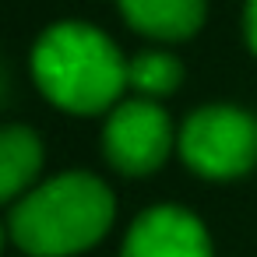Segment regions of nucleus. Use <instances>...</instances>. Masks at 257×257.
Wrapping results in <instances>:
<instances>
[{
	"label": "nucleus",
	"instance_id": "f257e3e1",
	"mask_svg": "<svg viewBox=\"0 0 257 257\" xmlns=\"http://www.w3.org/2000/svg\"><path fill=\"white\" fill-rule=\"evenodd\" d=\"M113 190L92 173H60L15 201L8 232L32 257H71L113 225Z\"/></svg>",
	"mask_w": 257,
	"mask_h": 257
},
{
	"label": "nucleus",
	"instance_id": "f03ea898",
	"mask_svg": "<svg viewBox=\"0 0 257 257\" xmlns=\"http://www.w3.org/2000/svg\"><path fill=\"white\" fill-rule=\"evenodd\" d=\"M32 78L53 106L78 116L106 113L131 85L116 43L85 22H60L39 36Z\"/></svg>",
	"mask_w": 257,
	"mask_h": 257
},
{
	"label": "nucleus",
	"instance_id": "7ed1b4c3",
	"mask_svg": "<svg viewBox=\"0 0 257 257\" xmlns=\"http://www.w3.org/2000/svg\"><path fill=\"white\" fill-rule=\"evenodd\" d=\"M183 162L204 180H236L257 166V116L211 102L190 113L176 134Z\"/></svg>",
	"mask_w": 257,
	"mask_h": 257
},
{
	"label": "nucleus",
	"instance_id": "20e7f679",
	"mask_svg": "<svg viewBox=\"0 0 257 257\" xmlns=\"http://www.w3.org/2000/svg\"><path fill=\"white\" fill-rule=\"evenodd\" d=\"M173 148V123L155 99H127L116 102L102 127V152L113 169L123 176L155 173Z\"/></svg>",
	"mask_w": 257,
	"mask_h": 257
},
{
	"label": "nucleus",
	"instance_id": "39448f33",
	"mask_svg": "<svg viewBox=\"0 0 257 257\" xmlns=\"http://www.w3.org/2000/svg\"><path fill=\"white\" fill-rule=\"evenodd\" d=\"M120 257H211L204 222L180 204H155L134 218Z\"/></svg>",
	"mask_w": 257,
	"mask_h": 257
},
{
	"label": "nucleus",
	"instance_id": "423d86ee",
	"mask_svg": "<svg viewBox=\"0 0 257 257\" xmlns=\"http://www.w3.org/2000/svg\"><path fill=\"white\" fill-rule=\"evenodd\" d=\"M127 25L148 39L180 43L204 25V0H116Z\"/></svg>",
	"mask_w": 257,
	"mask_h": 257
},
{
	"label": "nucleus",
	"instance_id": "0eeeda50",
	"mask_svg": "<svg viewBox=\"0 0 257 257\" xmlns=\"http://www.w3.org/2000/svg\"><path fill=\"white\" fill-rule=\"evenodd\" d=\"M43 169V141L32 127H0V204L18 201L32 190Z\"/></svg>",
	"mask_w": 257,
	"mask_h": 257
},
{
	"label": "nucleus",
	"instance_id": "6e6552de",
	"mask_svg": "<svg viewBox=\"0 0 257 257\" xmlns=\"http://www.w3.org/2000/svg\"><path fill=\"white\" fill-rule=\"evenodd\" d=\"M127 81L141 99H162L180 88L183 64L166 50H145L127 64Z\"/></svg>",
	"mask_w": 257,
	"mask_h": 257
},
{
	"label": "nucleus",
	"instance_id": "1a4fd4ad",
	"mask_svg": "<svg viewBox=\"0 0 257 257\" xmlns=\"http://www.w3.org/2000/svg\"><path fill=\"white\" fill-rule=\"evenodd\" d=\"M243 32H246L250 50L257 53V0H246V11H243Z\"/></svg>",
	"mask_w": 257,
	"mask_h": 257
},
{
	"label": "nucleus",
	"instance_id": "9d476101",
	"mask_svg": "<svg viewBox=\"0 0 257 257\" xmlns=\"http://www.w3.org/2000/svg\"><path fill=\"white\" fill-rule=\"evenodd\" d=\"M0 246H4V229H0Z\"/></svg>",
	"mask_w": 257,
	"mask_h": 257
}]
</instances>
